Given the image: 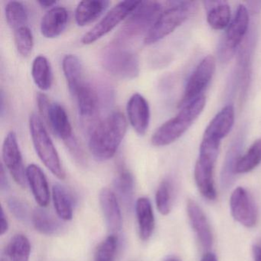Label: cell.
I'll use <instances>...</instances> for the list:
<instances>
[{
	"label": "cell",
	"instance_id": "40",
	"mask_svg": "<svg viewBox=\"0 0 261 261\" xmlns=\"http://www.w3.org/2000/svg\"><path fill=\"white\" fill-rule=\"evenodd\" d=\"M38 4L44 9H51L54 8L55 6L57 4L56 1H45V0H40L38 1Z\"/></svg>",
	"mask_w": 261,
	"mask_h": 261
},
{
	"label": "cell",
	"instance_id": "19",
	"mask_svg": "<svg viewBox=\"0 0 261 261\" xmlns=\"http://www.w3.org/2000/svg\"><path fill=\"white\" fill-rule=\"evenodd\" d=\"M27 177L36 202L41 207H47L50 201V192L43 171L36 165H30L27 169Z\"/></svg>",
	"mask_w": 261,
	"mask_h": 261
},
{
	"label": "cell",
	"instance_id": "1",
	"mask_svg": "<svg viewBox=\"0 0 261 261\" xmlns=\"http://www.w3.org/2000/svg\"><path fill=\"white\" fill-rule=\"evenodd\" d=\"M127 129L126 117L120 111H114L96 123L90 130V152L97 161L103 162L114 156Z\"/></svg>",
	"mask_w": 261,
	"mask_h": 261
},
{
	"label": "cell",
	"instance_id": "16",
	"mask_svg": "<svg viewBox=\"0 0 261 261\" xmlns=\"http://www.w3.org/2000/svg\"><path fill=\"white\" fill-rule=\"evenodd\" d=\"M187 212L191 225L196 233L198 241L204 249L209 250L213 244V234L204 212L194 200L189 199Z\"/></svg>",
	"mask_w": 261,
	"mask_h": 261
},
{
	"label": "cell",
	"instance_id": "8",
	"mask_svg": "<svg viewBox=\"0 0 261 261\" xmlns=\"http://www.w3.org/2000/svg\"><path fill=\"white\" fill-rule=\"evenodd\" d=\"M37 103L41 115L56 137L63 140L66 146L76 140L68 114L62 105L50 101L43 93L38 94Z\"/></svg>",
	"mask_w": 261,
	"mask_h": 261
},
{
	"label": "cell",
	"instance_id": "13",
	"mask_svg": "<svg viewBox=\"0 0 261 261\" xmlns=\"http://www.w3.org/2000/svg\"><path fill=\"white\" fill-rule=\"evenodd\" d=\"M230 207L233 218L244 227H253L256 224L258 212L256 204L244 188H237L232 192Z\"/></svg>",
	"mask_w": 261,
	"mask_h": 261
},
{
	"label": "cell",
	"instance_id": "35",
	"mask_svg": "<svg viewBox=\"0 0 261 261\" xmlns=\"http://www.w3.org/2000/svg\"><path fill=\"white\" fill-rule=\"evenodd\" d=\"M15 44L18 53L27 57L33 51L34 40L31 30L28 27H22L14 32Z\"/></svg>",
	"mask_w": 261,
	"mask_h": 261
},
{
	"label": "cell",
	"instance_id": "36",
	"mask_svg": "<svg viewBox=\"0 0 261 261\" xmlns=\"http://www.w3.org/2000/svg\"><path fill=\"white\" fill-rule=\"evenodd\" d=\"M9 209L11 213L14 215L15 218L22 222H28L30 220V210L28 206L19 198L16 197H12L7 201Z\"/></svg>",
	"mask_w": 261,
	"mask_h": 261
},
{
	"label": "cell",
	"instance_id": "14",
	"mask_svg": "<svg viewBox=\"0 0 261 261\" xmlns=\"http://www.w3.org/2000/svg\"><path fill=\"white\" fill-rule=\"evenodd\" d=\"M71 96L77 102L82 120L89 123L95 120L100 107V98L96 89L85 82Z\"/></svg>",
	"mask_w": 261,
	"mask_h": 261
},
{
	"label": "cell",
	"instance_id": "10",
	"mask_svg": "<svg viewBox=\"0 0 261 261\" xmlns=\"http://www.w3.org/2000/svg\"><path fill=\"white\" fill-rule=\"evenodd\" d=\"M215 59L212 56H207L200 62L188 81L180 107L183 108L201 96L200 94L205 89L215 74Z\"/></svg>",
	"mask_w": 261,
	"mask_h": 261
},
{
	"label": "cell",
	"instance_id": "4",
	"mask_svg": "<svg viewBox=\"0 0 261 261\" xmlns=\"http://www.w3.org/2000/svg\"><path fill=\"white\" fill-rule=\"evenodd\" d=\"M100 62L108 72L118 79L131 80L140 74V62L135 53L128 45L114 41L103 48Z\"/></svg>",
	"mask_w": 261,
	"mask_h": 261
},
{
	"label": "cell",
	"instance_id": "21",
	"mask_svg": "<svg viewBox=\"0 0 261 261\" xmlns=\"http://www.w3.org/2000/svg\"><path fill=\"white\" fill-rule=\"evenodd\" d=\"M136 215L140 239L148 241L155 228V217L149 198L142 197L136 202Z\"/></svg>",
	"mask_w": 261,
	"mask_h": 261
},
{
	"label": "cell",
	"instance_id": "26",
	"mask_svg": "<svg viewBox=\"0 0 261 261\" xmlns=\"http://www.w3.org/2000/svg\"><path fill=\"white\" fill-rule=\"evenodd\" d=\"M32 76L36 86L42 91H48L53 85V71L48 59L43 56L36 57L32 66Z\"/></svg>",
	"mask_w": 261,
	"mask_h": 261
},
{
	"label": "cell",
	"instance_id": "31",
	"mask_svg": "<svg viewBox=\"0 0 261 261\" xmlns=\"http://www.w3.org/2000/svg\"><path fill=\"white\" fill-rule=\"evenodd\" d=\"M241 144L237 142L233 146H230L226 156L221 172V185L224 189H228L231 186L233 178L236 175V166L239 160V152Z\"/></svg>",
	"mask_w": 261,
	"mask_h": 261
},
{
	"label": "cell",
	"instance_id": "24",
	"mask_svg": "<svg viewBox=\"0 0 261 261\" xmlns=\"http://www.w3.org/2000/svg\"><path fill=\"white\" fill-rule=\"evenodd\" d=\"M207 10V20L209 25L215 30H224L228 27L230 20V9L224 1L205 2Z\"/></svg>",
	"mask_w": 261,
	"mask_h": 261
},
{
	"label": "cell",
	"instance_id": "7",
	"mask_svg": "<svg viewBox=\"0 0 261 261\" xmlns=\"http://www.w3.org/2000/svg\"><path fill=\"white\" fill-rule=\"evenodd\" d=\"M192 2H172L171 7L160 14L144 37L146 45H152L173 33L192 12Z\"/></svg>",
	"mask_w": 261,
	"mask_h": 261
},
{
	"label": "cell",
	"instance_id": "38",
	"mask_svg": "<svg viewBox=\"0 0 261 261\" xmlns=\"http://www.w3.org/2000/svg\"><path fill=\"white\" fill-rule=\"evenodd\" d=\"M0 235L5 234L9 229V222L7 220V216H6L5 212H4V208L1 209V221H0Z\"/></svg>",
	"mask_w": 261,
	"mask_h": 261
},
{
	"label": "cell",
	"instance_id": "22",
	"mask_svg": "<svg viewBox=\"0 0 261 261\" xmlns=\"http://www.w3.org/2000/svg\"><path fill=\"white\" fill-rule=\"evenodd\" d=\"M109 1H82L75 10L76 23L85 27L97 20L109 7Z\"/></svg>",
	"mask_w": 261,
	"mask_h": 261
},
{
	"label": "cell",
	"instance_id": "3",
	"mask_svg": "<svg viewBox=\"0 0 261 261\" xmlns=\"http://www.w3.org/2000/svg\"><path fill=\"white\" fill-rule=\"evenodd\" d=\"M162 5L155 1L140 3L116 34L114 42L128 45L144 34H147L151 27L161 14Z\"/></svg>",
	"mask_w": 261,
	"mask_h": 261
},
{
	"label": "cell",
	"instance_id": "37",
	"mask_svg": "<svg viewBox=\"0 0 261 261\" xmlns=\"http://www.w3.org/2000/svg\"><path fill=\"white\" fill-rule=\"evenodd\" d=\"M9 187H10V186H9L7 174H6L4 166H1V172H0V189H1V192H6V191L8 190Z\"/></svg>",
	"mask_w": 261,
	"mask_h": 261
},
{
	"label": "cell",
	"instance_id": "12",
	"mask_svg": "<svg viewBox=\"0 0 261 261\" xmlns=\"http://www.w3.org/2000/svg\"><path fill=\"white\" fill-rule=\"evenodd\" d=\"M3 160L14 181L21 187L27 186V169L24 167L17 137L13 131L9 133L3 144Z\"/></svg>",
	"mask_w": 261,
	"mask_h": 261
},
{
	"label": "cell",
	"instance_id": "34",
	"mask_svg": "<svg viewBox=\"0 0 261 261\" xmlns=\"http://www.w3.org/2000/svg\"><path fill=\"white\" fill-rule=\"evenodd\" d=\"M117 244V237L114 234L110 235L99 244L93 261H115Z\"/></svg>",
	"mask_w": 261,
	"mask_h": 261
},
{
	"label": "cell",
	"instance_id": "9",
	"mask_svg": "<svg viewBox=\"0 0 261 261\" xmlns=\"http://www.w3.org/2000/svg\"><path fill=\"white\" fill-rule=\"evenodd\" d=\"M141 1H122L114 6L105 17L82 37L84 45H91L112 31L140 5Z\"/></svg>",
	"mask_w": 261,
	"mask_h": 261
},
{
	"label": "cell",
	"instance_id": "11",
	"mask_svg": "<svg viewBox=\"0 0 261 261\" xmlns=\"http://www.w3.org/2000/svg\"><path fill=\"white\" fill-rule=\"evenodd\" d=\"M249 13L245 6L240 5L234 18L229 25L225 39L219 50L220 57L223 61L228 60L234 53L248 30Z\"/></svg>",
	"mask_w": 261,
	"mask_h": 261
},
{
	"label": "cell",
	"instance_id": "43",
	"mask_svg": "<svg viewBox=\"0 0 261 261\" xmlns=\"http://www.w3.org/2000/svg\"><path fill=\"white\" fill-rule=\"evenodd\" d=\"M1 261H7V259H1Z\"/></svg>",
	"mask_w": 261,
	"mask_h": 261
},
{
	"label": "cell",
	"instance_id": "25",
	"mask_svg": "<svg viewBox=\"0 0 261 261\" xmlns=\"http://www.w3.org/2000/svg\"><path fill=\"white\" fill-rule=\"evenodd\" d=\"M32 222L35 229L42 234L53 236L62 230L61 223L42 207L35 209L32 214Z\"/></svg>",
	"mask_w": 261,
	"mask_h": 261
},
{
	"label": "cell",
	"instance_id": "32",
	"mask_svg": "<svg viewBox=\"0 0 261 261\" xmlns=\"http://www.w3.org/2000/svg\"><path fill=\"white\" fill-rule=\"evenodd\" d=\"M261 163V139L256 140L247 152L240 157L236 166V173H247Z\"/></svg>",
	"mask_w": 261,
	"mask_h": 261
},
{
	"label": "cell",
	"instance_id": "18",
	"mask_svg": "<svg viewBox=\"0 0 261 261\" xmlns=\"http://www.w3.org/2000/svg\"><path fill=\"white\" fill-rule=\"evenodd\" d=\"M68 12L64 7H55L48 10L41 21V33L47 39L60 36L68 25Z\"/></svg>",
	"mask_w": 261,
	"mask_h": 261
},
{
	"label": "cell",
	"instance_id": "23",
	"mask_svg": "<svg viewBox=\"0 0 261 261\" xmlns=\"http://www.w3.org/2000/svg\"><path fill=\"white\" fill-rule=\"evenodd\" d=\"M62 69L68 83V89L72 94L85 82L82 62L74 55H67L62 61Z\"/></svg>",
	"mask_w": 261,
	"mask_h": 261
},
{
	"label": "cell",
	"instance_id": "27",
	"mask_svg": "<svg viewBox=\"0 0 261 261\" xmlns=\"http://www.w3.org/2000/svg\"><path fill=\"white\" fill-rule=\"evenodd\" d=\"M53 199L57 215L65 221L72 219L74 208L71 195L64 186L56 184L53 188Z\"/></svg>",
	"mask_w": 261,
	"mask_h": 261
},
{
	"label": "cell",
	"instance_id": "2",
	"mask_svg": "<svg viewBox=\"0 0 261 261\" xmlns=\"http://www.w3.org/2000/svg\"><path fill=\"white\" fill-rule=\"evenodd\" d=\"M205 106V97L201 95L192 100L173 118L163 123L157 129L151 138V143L155 146H165L176 141L202 112Z\"/></svg>",
	"mask_w": 261,
	"mask_h": 261
},
{
	"label": "cell",
	"instance_id": "15",
	"mask_svg": "<svg viewBox=\"0 0 261 261\" xmlns=\"http://www.w3.org/2000/svg\"><path fill=\"white\" fill-rule=\"evenodd\" d=\"M126 111L129 123L134 130L139 135H145L150 120V110L146 98L137 93L133 94L128 100Z\"/></svg>",
	"mask_w": 261,
	"mask_h": 261
},
{
	"label": "cell",
	"instance_id": "39",
	"mask_svg": "<svg viewBox=\"0 0 261 261\" xmlns=\"http://www.w3.org/2000/svg\"><path fill=\"white\" fill-rule=\"evenodd\" d=\"M253 255L254 261H261V245L255 244L253 246Z\"/></svg>",
	"mask_w": 261,
	"mask_h": 261
},
{
	"label": "cell",
	"instance_id": "6",
	"mask_svg": "<svg viewBox=\"0 0 261 261\" xmlns=\"http://www.w3.org/2000/svg\"><path fill=\"white\" fill-rule=\"evenodd\" d=\"M219 146L218 142L203 140L200 146L199 158L195 167V179L198 190L204 198L211 201L217 198L213 173Z\"/></svg>",
	"mask_w": 261,
	"mask_h": 261
},
{
	"label": "cell",
	"instance_id": "33",
	"mask_svg": "<svg viewBox=\"0 0 261 261\" xmlns=\"http://www.w3.org/2000/svg\"><path fill=\"white\" fill-rule=\"evenodd\" d=\"M173 202V186L170 180L165 179L159 186L155 194L157 209L163 215L170 213Z\"/></svg>",
	"mask_w": 261,
	"mask_h": 261
},
{
	"label": "cell",
	"instance_id": "28",
	"mask_svg": "<svg viewBox=\"0 0 261 261\" xmlns=\"http://www.w3.org/2000/svg\"><path fill=\"white\" fill-rule=\"evenodd\" d=\"M31 244L23 234H16L11 238L7 247V254L10 261H30Z\"/></svg>",
	"mask_w": 261,
	"mask_h": 261
},
{
	"label": "cell",
	"instance_id": "29",
	"mask_svg": "<svg viewBox=\"0 0 261 261\" xmlns=\"http://www.w3.org/2000/svg\"><path fill=\"white\" fill-rule=\"evenodd\" d=\"M114 187L126 205L130 206L134 198V180L129 171L120 167L114 180Z\"/></svg>",
	"mask_w": 261,
	"mask_h": 261
},
{
	"label": "cell",
	"instance_id": "20",
	"mask_svg": "<svg viewBox=\"0 0 261 261\" xmlns=\"http://www.w3.org/2000/svg\"><path fill=\"white\" fill-rule=\"evenodd\" d=\"M234 123V108L227 105L223 108L209 123L204 131V138L219 140L230 132Z\"/></svg>",
	"mask_w": 261,
	"mask_h": 261
},
{
	"label": "cell",
	"instance_id": "30",
	"mask_svg": "<svg viewBox=\"0 0 261 261\" xmlns=\"http://www.w3.org/2000/svg\"><path fill=\"white\" fill-rule=\"evenodd\" d=\"M5 14L9 27L14 32L22 27H27L28 13L22 3L17 1L9 2L6 6Z\"/></svg>",
	"mask_w": 261,
	"mask_h": 261
},
{
	"label": "cell",
	"instance_id": "42",
	"mask_svg": "<svg viewBox=\"0 0 261 261\" xmlns=\"http://www.w3.org/2000/svg\"><path fill=\"white\" fill-rule=\"evenodd\" d=\"M167 261H180L179 259H177V258H170V259H168Z\"/></svg>",
	"mask_w": 261,
	"mask_h": 261
},
{
	"label": "cell",
	"instance_id": "17",
	"mask_svg": "<svg viewBox=\"0 0 261 261\" xmlns=\"http://www.w3.org/2000/svg\"><path fill=\"white\" fill-rule=\"evenodd\" d=\"M99 201L110 231L112 232L113 234L120 231L123 221L121 211L115 194L111 189L105 188L100 191Z\"/></svg>",
	"mask_w": 261,
	"mask_h": 261
},
{
	"label": "cell",
	"instance_id": "41",
	"mask_svg": "<svg viewBox=\"0 0 261 261\" xmlns=\"http://www.w3.org/2000/svg\"><path fill=\"white\" fill-rule=\"evenodd\" d=\"M201 261H218V259H217V256H215V253L208 252V253L204 254Z\"/></svg>",
	"mask_w": 261,
	"mask_h": 261
},
{
	"label": "cell",
	"instance_id": "5",
	"mask_svg": "<svg viewBox=\"0 0 261 261\" xmlns=\"http://www.w3.org/2000/svg\"><path fill=\"white\" fill-rule=\"evenodd\" d=\"M30 129L35 149L45 167L59 179L65 178V172L61 163L56 146L48 135L43 122L36 114L30 119Z\"/></svg>",
	"mask_w": 261,
	"mask_h": 261
}]
</instances>
